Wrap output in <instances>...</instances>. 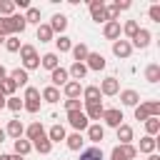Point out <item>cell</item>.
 <instances>
[{
	"mask_svg": "<svg viewBox=\"0 0 160 160\" xmlns=\"http://www.w3.org/2000/svg\"><path fill=\"white\" fill-rule=\"evenodd\" d=\"M90 15L95 22H108V12H105V2L102 0H90Z\"/></svg>",
	"mask_w": 160,
	"mask_h": 160,
	"instance_id": "8992f818",
	"label": "cell"
},
{
	"mask_svg": "<svg viewBox=\"0 0 160 160\" xmlns=\"http://www.w3.org/2000/svg\"><path fill=\"white\" fill-rule=\"evenodd\" d=\"M122 152H125V158L128 160H135L138 158V150H135V145L130 142V145H122Z\"/></svg>",
	"mask_w": 160,
	"mask_h": 160,
	"instance_id": "f6af8a7d",
	"label": "cell"
},
{
	"mask_svg": "<svg viewBox=\"0 0 160 160\" xmlns=\"http://www.w3.org/2000/svg\"><path fill=\"white\" fill-rule=\"evenodd\" d=\"M72 58H75V62H85V58H88V52H90V48L85 45V42H78V45H72Z\"/></svg>",
	"mask_w": 160,
	"mask_h": 160,
	"instance_id": "83f0119b",
	"label": "cell"
},
{
	"mask_svg": "<svg viewBox=\"0 0 160 160\" xmlns=\"http://www.w3.org/2000/svg\"><path fill=\"white\" fill-rule=\"evenodd\" d=\"M145 80H148V82H158V80H160V65H158V62H150V65L145 68Z\"/></svg>",
	"mask_w": 160,
	"mask_h": 160,
	"instance_id": "f1b7e54d",
	"label": "cell"
},
{
	"mask_svg": "<svg viewBox=\"0 0 160 160\" xmlns=\"http://www.w3.org/2000/svg\"><path fill=\"white\" fill-rule=\"evenodd\" d=\"M110 160H128V158H125V152H122V145H115V148H112Z\"/></svg>",
	"mask_w": 160,
	"mask_h": 160,
	"instance_id": "bcb514c9",
	"label": "cell"
},
{
	"mask_svg": "<svg viewBox=\"0 0 160 160\" xmlns=\"http://www.w3.org/2000/svg\"><path fill=\"white\" fill-rule=\"evenodd\" d=\"M112 52H115V58H130V52H132V45H130V40H115L112 42Z\"/></svg>",
	"mask_w": 160,
	"mask_h": 160,
	"instance_id": "8fae6325",
	"label": "cell"
},
{
	"mask_svg": "<svg viewBox=\"0 0 160 160\" xmlns=\"http://www.w3.org/2000/svg\"><path fill=\"white\" fill-rule=\"evenodd\" d=\"M5 78H8V70H5L2 65H0V80H5Z\"/></svg>",
	"mask_w": 160,
	"mask_h": 160,
	"instance_id": "f907efd6",
	"label": "cell"
},
{
	"mask_svg": "<svg viewBox=\"0 0 160 160\" xmlns=\"http://www.w3.org/2000/svg\"><path fill=\"white\" fill-rule=\"evenodd\" d=\"M80 160H105V158H102V150H100V145H92V148H85V150H80Z\"/></svg>",
	"mask_w": 160,
	"mask_h": 160,
	"instance_id": "603a6c76",
	"label": "cell"
},
{
	"mask_svg": "<svg viewBox=\"0 0 160 160\" xmlns=\"http://www.w3.org/2000/svg\"><path fill=\"white\" fill-rule=\"evenodd\" d=\"M32 148H35L40 155H50V150H52V142H50V140H48V135L42 132L40 138H35V140H32Z\"/></svg>",
	"mask_w": 160,
	"mask_h": 160,
	"instance_id": "e0dca14e",
	"label": "cell"
},
{
	"mask_svg": "<svg viewBox=\"0 0 160 160\" xmlns=\"http://www.w3.org/2000/svg\"><path fill=\"white\" fill-rule=\"evenodd\" d=\"M148 160H160V158H158V155L152 152V155H148Z\"/></svg>",
	"mask_w": 160,
	"mask_h": 160,
	"instance_id": "db71d44e",
	"label": "cell"
},
{
	"mask_svg": "<svg viewBox=\"0 0 160 160\" xmlns=\"http://www.w3.org/2000/svg\"><path fill=\"white\" fill-rule=\"evenodd\" d=\"M65 110H68V112H72V110H82L80 98H78V100H65Z\"/></svg>",
	"mask_w": 160,
	"mask_h": 160,
	"instance_id": "ee69618b",
	"label": "cell"
},
{
	"mask_svg": "<svg viewBox=\"0 0 160 160\" xmlns=\"http://www.w3.org/2000/svg\"><path fill=\"white\" fill-rule=\"evenodd\" d=\"M98 88H100V95H118L120 92V80L118 78H105Z\"/></svg>",
	"mask_w": 160,
	"mask_h": 160,
	"instance_id": "30bf717a",
	"label": "cell"
},
{
	"mask_svg": "<svg viewBox=\"0 0 160 160\" xmlns=\"http://www.w3.org/2000/svg\"><path fill=\"white\" fill-rule=\"evenodd\" d=\"M8 78H10L18 88H28V80H30V78H28V70H22V68H15Z\"/></svg>",
	"mask_w": 160,
	"mask_h": 160,
	"instance_id": "ffe728a7",
	"label": "cell"
},
{
	"mask_svg": "<svg viewBox=\"0 0 160 160\" xmlns=\"http://www.w3.org/2000/svg\"><path fill=\"white\" fill-rule=\"evenodd\" d=\"M0 90H2V95H5V98H12V95H15V90H18V85H15L10 78H5V80H0Z\"/></svg>",
	"mask_w": 160,
	"mask_h": 160,
	"instance_id": "e575fe53",
	"label": "cell"
},
{
	"mask_svg": "<svg viewBox=\"0 0 160 160\" xmlns=\"http://www.w3.org/2000/svg\"><path fill=\"white\" fill-rule=\"evenodd\" d=\"M155 148H158V140H155V138H150V135H145L135 150H138V152H145V155H152V152H155Z\"/></svg>",
	"mask_w": 160,
	"mask_h": 160,
	"instance_id": "44dd1931",
	"label": "cell"
},
{
	"mask_svg": "<svg viewBox=\"0 0 160 160\" xmlns=\"http://www.w3.org/2000/svg\"><path fill=\"white\" fill-rule=\"evenodd\" d=\"M102 120H105L108 128H120V125H122V110H118V108H105Z\"/></svg>",
	"mask_w": 160,
	"mask_h": 160,
	"instance_id": "5b68a950",
	"label": "cell"
},
{
	"mask_svg": "<svg viewBox=\"0 0 160 160\" xmlns=\"http://www.w3.org/2000/svg\"><path fill=\"white\" fill-rule=\"evenodd\" d=\"M120 30H122V35H125L128 40H132V38H135V32L140 30V25H138V20H128V22H125Z\"/></svg>",
	"mask_w": 160,
	"mask_h": 160,
	"instance_id": "1f68e13d",
	"label": "cell"
},
{
	"mask_svg": "<svg viewBox=\"0 0 160 160\" xmlns=\"http://www.w3.org/2000/svg\"><path fill=\"white\" fill-rule=\"evenodd\" d=\"M5 138H8V135H5V130H2V128H0V142H2V140H5Z\"/></svg>",
	"mask_w": 160,
	"mask_h": 160,
	"instance_id": "816d5d0a",
	"label": "cell"
},
{
	"mask_svg": "<svg viewBox=\"0 0 160 160\" xmlns=\"http://www.w3.org/2000/svg\"><path fill=\"white\" fill-rule=\"evenodd\" d=\"M22 48V42H20V38L18 35H10V38H5V50H10V52H18Z\"/></svg>",
	"mask_w": 160,
	"mask_h": 160,
	"instance_id": "f35d334b",
	"label": "cell"
},
{
	"mask_svg": "<svg viewBox=\"0 0 160 160\" xmlns=\"http://www.w3.org/2000/svg\"><path fill=\"white\" fill-rule=\"evenodd\" d=\"M148 118H160V102L158 100H145V102L135 105V120L145 122Z\"/></svg>",
	"mask_w": 160,
	"mask_h": 160,
	"instance_id": "6da1fadb",
	"label": "cell"
},
{
	"mask_svg": "<svg viewBox=\"0 0 160 160\" xmlns=\"http://www.w3.org/2000/svg\"><path fill=\"white\" fill-rule=\"evenodd\" d=\"M82 98H85V102H102V100H100V88H98V85L82 88Z\"/></svg>",
	"mask_w": 160,
	"mask_h": 160,
	"instance_id": "d4e9b609",
	"label": "cell"
},
{
	"mask_svg": "<svg viewBox=\"0 0 160 160\" xmlns=\"http://www.w3.org/2000/svg\"><path fill=\"white\" fill-rule=\"evenodd\" d=\"M115 130H118V140H120V145H130V142H132V128H130V125L122 122V125L115 128Z\"/></svg>",
	"mask_w": 160,
	"mask_h": 160,
	"instance_id": "4316f807",
	"label": "cell"
},
{
	"mask_svg": "<svg viewBox=\"0 0 160 160\" xmlns=\"http://www.w3.org/2000/svg\"><path fill=\"white\" fill-rule=\"evenodd\" d=\"M22 110H28V112H38V110H40V90H38V88H32V85L25 88Z\"/></svg>",
	"mask_w": 160,
	"mask_h": 160,
	"instance_id": "3957f363",
	"label": "cell"
},
{
	"mask_svg": "<svg viewBox=\"0 0 160 160\" xmlns=\"http://www.w3.org/2000/svg\"><path fill=\"white\" fill-rule=\"evenodd\" d=\"M105 12H108V20H118V10H115V5H105Z\"/></svg>",
	"mask_w": 160,
	"mask_h": 160,
	"instance_id": "7dc6e473",
	"label": "cell"
},
{
	"mask_svg": "<svg viewBox=\"0 0 160 160\" xmlns=\"http://www.w3.org/2000/svg\"><path fill=\"white\" fill-rule=\"evenodd\" d=\"M50 30H52V32H60V35H62V32L68 30V18H65L62 12L52 15V20H50Z\"/></svg>",
	"mask_w": 160,
	"mask_h": 160,
	"instance_id": "ac0fdd59",
	"label": "cell"
},
{
	"mask_svg": "<svg viewBox=\"0 0 160 160\" xmlns=\"http://www.w3.org/2000/svg\"><path fill=\"white\" fill-rule=\"evenodd\" d=\"M150 40H152V32H150V30H145V28H140V30L135 32V38L130 40V45H132V48H140V50H145V48L150 45Z\"/></svg>",
	"mask_w": 160,
	"mask_h": 160,
	"instance_id": "ba28073f",
	"label": "cell"
},
{
	"mask_svg": "<svg viewBox=\"0 0 160 160\" xmlns=\"http://www.w3.org/2000/svg\"><path fill=\"white\" fill-rule=\"evenodd\" d=\"M148 15H150V20H152V22H160V5H158V2H155V5H150Z\"/></svg>",
	"mask_w": 160,
	"mask_h": 160,
	"instance_id": "7bdbcfd3",
	"label": "cell"
},
{
	"mask_svg": "<svg viewBox=\"0 0 160 160\" xmlns=\"http://www.w3.org/2000/svg\"><path fill=\"white\" fill-rule=\"evenodd\" d=\"M40 65L45 68V70H55V68H60V58H58V52H45L42 58H40Z\"/></svg>",
	"mask_w": 160,
	"mask_h": 160,
	"instance_id": "d6986e66",
	"label": "cell"
},
{
	"mask_svg": "<svg viewBox=\"0 0 160 160\" xmlns=\"http://www.w3.org/2000/svg\"><path fill=\"white\" fill-rule=\"evenodd\" d=\"M42 132H45V128H42L40 122H32V125H28V128H25V135H28V140H30V142H32L35 138H40Z\"/></svg>",
	"mask_w": 160,
	"mask_h": 160,
	"instance_id": "836d02e7",
	"label": "cell"
},
{
	"mask_svg": "<svg viewBox=\"0 0 160 160\" xmlns=\"http://www.w3.org/2000/svg\"><path fill=\"white\" fill-rule=\"evenodd\" d=\"M145 130H148L150 138H155V135L160 132V118H148V120H145Z\"/></svg>",
	"mask_w": 160,
	"mask_h": 160,
	"instance_id": "d590c367",
	"label": "cell"
},
{
	"mask_svg": "<svg viewBox=\"0 0 160 160\" xmlns=\"http://www.w3.org/2000/svg\"><path fill=\"white\" fill-rule=\"evenodd\" d=\"M22 18H25V22H35V25H40V10H38V8H28Z\"/></svg>",
	"mask_w": 160,
	"mask_h": 160,
	"instance_id": "60d3db41",
	"label": "cell"
},
{
	"mask_svg": "<svg viewBox=\"0 0 160 160\" xmlns=\"http://www.w3.org/2000/svg\"><path fill=\"white\" fill-rule=\"evenodd\" d=\"M22 132H25V125H22L20 120H10V122H8V128H5V135H8V138H12V140H20V138H22Z\"/></svg>",
	"mask_w": 160,
	"mask_h": 160,
	"instance_id": "9a60e30c",
	"label": "cell"
},
{
	"mask_svg": "<svg viewBox=\"0 0 160 160\" xmlns=\"http://www.w3.org/2000/svg\"><path fill=\"white\" fill-rule=\"evenodd\" d=\"M102 35L108 38V40H120V35H122V30H120V20H108L105 25H102Z\"/></svg>",
	"mask_w": 160,
	"mask_h": 160,
	"instance_id": "52a82bcc",
	"label": "cell"
},
{
	"mask_svg": "<svg viewBox=\"0 0 160 160\" xmlns=\"http://www.w3.org/2000/svg\"><path fill=\"white\" fill-rule=\"evenodd\" d=\"M82 112L88 115V120H102L105 108H102V102H85V110Z\"/></svg>",
	"mask_w": 160,
	"mask_h": 160,
	"instance_id": "4fadbf2b",
	"label": "cell"
},
{
	"mask_svg": "<svg viewBox=\"0 0 160 160\" xmlns=\"http://www.w3.org/2000/svg\"><path fill=\"white\" fill-rule=\"evenodd\" d=\"M52 30H50V25H38V40L40 42H50L52 40Z\"/></svg>",
	"mask_w": 160,
	"mask_h": 160,
	"instance_id": "74e56055",
	"label": "cell"
},
{
	"mask_svg": "<svg viewBox=\"0 0 160 160\" xmlns=\"http://www.w3.org/2000/svg\"><path fill=\"white\" fill-rule=\"evenodd\" d=\"M12 142H15V155H20V158H25V155L32 150V142H30V140H22V138H20V140H12Z\"/></svg>",
	"mask_w": 160,
	"mask_h": 160,
	"instance_id": "4dcf8cb0",
	"label": "cell"
},
{
	"mask_svg": "<svg viewBox=\"0 0 160 160\" xmlns=\"http://www.w3.org/2000/svg\"><path fill=\"white\" fill-rule=\"evenodd\" d=\"M2 42H5V38H2V35H0V45H2Z\"/></svg>",
	"mask_w": 160,
	"mask_h": 160,
	"instance_id": "9f6ffc18",
	"label": "cell"
},
{
	"mask_svg": "<svg viewBox=\"0 0 160 160\" xmlns=\"http://www.w3.org/2000/svg\"><path fill=\"white\" fill-rule=\"evenodd\" d=\"M15 2L12 0H0V18H10V15H15Z\"/></svg>",
	"mask_w": 160,
	"mask_h": 160,
	"instance_id": "8d00e7d4",
	"label": "cell"
},
{
	"mask_svg": "<svg viewBox=\"0 0 160 160\" xmlns=\"http://www.w3.org/2000/svg\"><path fill=\"white\" fill-rule=\"evenodd\" d=\"M68 75H70L72 80H78V82H80V80L88 75V68H85V62H72V65H70V70H68Z\"/></svg>",
	"mask_w": 160,
	"mask_h": 160,
	"instance_id": "cb8c5ba5",
	"label": "cell"
},
{
	"mask_svg": "<svg viewBox=\"0 0 160 160\" xmlns=\"http://www.w3.org/2000/svg\"><path fill=\"white\" fill-rule=\"evenodd\" d=\"M120 100H122V105L135 108L140 102V92H135V90H120Z\"/></svg>",
	"mask_w": 160,
	"mask_h": 160,
	"instance_id": "7402d4cb",
	"label": "cell"
},
{
	"mask_svg": "<svg viewBox=\"0 0 160 160\" xmlns=\"http://www.w3.org/2000/svg\"><path fill=\"white\" fill-rule=\"evenodd\" d=\"M40 98H42V100H48V102H58V100H60V90H58V88H52V85H48V88L40 92Z\"/></svg>",
	"mask_w": 160,
	"mask_h": 160,
	"instance_id": "d6a6232c",
	"label": "cell"
},
{
	"mask_svg": "<svg viewBox=\"0 0 160 160\" xmlns=\"http://www.w3.org/2000/svg\"><path fill=\"white\" fill-rule=\"evenodd\" d=\"M88 140L90 142H102L105 140V128L100 125V122H92V125H88Z\"/></svg>",
	"mask_w": 160,
	"mask_h": 160,
	"instance_id": "5bb4252c",
	"label": "cell"
},
{
	"mask_svg": "<svg viewBox=\"0 0 160 160\" xmlns=\"http://www.w3.org/2000/svg\"><path fill=\"white\" fill-rule=\"evenodd\" d=\"M50 80H52V88H62V85L70 80V75H68L65 68H55V70L50 72Z\"/></svg>",
	"mask_w": 160,
	"mask_h": 160,
	"instance_id": "2e32d148",
	"label": "cell"
},
{
	"mask_svg": "<svg viewBox=\"0 0 160 160\" xmlns=\"http://www.w3.org/2000/svg\"><path fill=\"white\" fill-rule=\"evenodd\" d=\"M105 65L108 62H105V58L100 52H88V58H85V68L88 70H98L100 72V70H105Z\"/></svg>",
	"mask_w": 160,
	"mask_h": 160,
	"instance_id": "9c48e42d",
	"label": "cell"
},
{
	"mask_svg": "<svg viewBox=\"0 0 160 160\" xmlns=\"http://www.w3.org/2000/svg\"><path fill=\"white\" fill-rule=\"evenodd\" d=\"M68 122H70V128H72L75 132H82V130H88V125H90V120H88V115H85L82 110L68 112Z\"/></svg>",
	"mask_w": 160,
	"mask_h": 160,
	"instance_id": "277c9868",
	"label": "cell"
},
{
	"mask_svg": "<svg viewBox=\"0 0 160 160\" xmlns=\"http://www.w3.org/2000/svg\"><path fill=\"white\" fill-rule=\"evenodd\" d=\"M5 108H8V110H12V112H18V110H22V100L12 95V98H8V100H5Z\"/></svg>",
	"mask_w": 160,
	"mask_h": 160,
	"instance_id": "b9f144b4",
	"label": "cell"
},
{
	"mask_svg": "<svg viewBox=\"0 0 160 160\" xmlns=\"http://www.w3.org/2000/svg\"><path fill=\"white\" fill-rule=\"evenodd\" d=\"M15 8H22V10H28V8H30V2H28V0H15Z\"/></svg>",
	"mask_w": 160,
	"mask_h": 160,
	"instance_id": "681fc988",
	"label": "cell"
},
{
	"mask_svg": "<svg viewBox=\"0 0 160 160\" xmlns=\"http://www.w3.org/2000/svg\"><path fill=\"white\" fill-rule=\"evenodd\" d=\"M10 160H25V158H20V155H10Z\"/></svg>",
	"mask_w": 160,
	"mask_h": 160,
	"instance_id": "f5cc1de1",
	"label": "cell"
},
{
	"mask_svg": "<svg viewBox=\"0 0 160 160\" xmlns=\"http://www.w3.org/2000/svg\"><path fill=\"white\" fill-rule=\"evenodd\" d=\"M62 90H65V98H68V100H78V98L82 95V85H80L78 80H68V82L62 85Z\"/></svg>",
	"mask_w": 160,
	"mask_h": 160,
	"instance_id": "7c38bea8",
	"label": "cell"
},
{
	"mask_svg": "<svg viewBox=\"0 0 160 160\" xmlns=\"http://www.w3.org/2000/svg\"><path fill=\"white\" fill-rule=\"evenodd\" d=\"M45 135H48V140H50V142H60V140H65V138H68V132H65V128H62V125H52Z\"/></svg>",
	"mask_w": 160,
	"mask_h": 160,
	"instance_id": "484cf974",
	"label": "cell"
},
{
	"mask_svg": "<svg viewBox=\"0 0 160 160\" xmlns=\"http://www.w3.org/2000/svg\"><path fill=\"white\" fill-rule=\"evenodd\" d=\"M55 48H58L60 52H70V50H72V42H70L68 35H60V38L55 40Z\"/></svg>",
	"mask_w": 160,
	"mask_h": 160,
	"instance_id": "ab89813d",
	"label": "cell"
},
{
	"mask_svg": "<svg viewBox=\"0 0 160 160\" xmlns=\"http://www.w3.org/2000/svg\"><path fill=\"white\" fill-rule=\"evenodd\" d=\"M112 5H115V10L120 12V10H128V8H130V0H118V2H112Z\"/></svg>",
	"mask_w": 160,
	"mask_h": 160,
	"instance_id": "c3c4849f",
	"label": "cell"
},
{
	"mask_svg": "<svg viewBox=\"0 0 160 160\" xmlns=\"http://www.w3.org/2000/svg\"><path fill=\"white\" fill-rule=\"evenodd\" d=\"M0 160H10V155H0Z\"/></svg>",
	"mask_w": 160,
	"mask_h": 160,
	"instance_id": "11a10c76",
	"label": "cell"
},
{
	"mask_svg": "<svg viewBox=\"0 0 160 160\" xmlns=\"http://www.w3.org/2000/svg\"><path fill=\"white\" fill-rule=\"evenodd\" d=\"M82 142H85V140H82V135H80V132H72V135H68V138H65V145H68L70 150H82Z\"/></svg>",
	"mask_w": 160,
	"mask_h": 160,
	"instance_id": "f546056e",
	"label": "cell"
},
{
	"mask_svg": "<svg viewBox=\"0 0 160 160\" xmlns=\"http://www.w3.org/2000/svg\"><path fill=\"white\" fill-rule=\"evenodd\" d=\"M20 60H22V70H35L40 68V58H38V50L32 45H22L20 50Z\"/></svg>",
	"mask_w": 160,
	"mask_h": 160,
	"instance_id": "7a4b0ae2",
	"label": "cell"
}]
</instances>
